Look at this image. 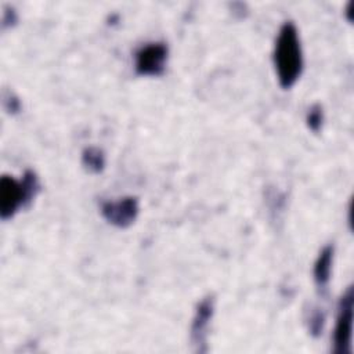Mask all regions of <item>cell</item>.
Instances as JSON below:
<instances>
[{
	"instance_id": "obj_10",
	"label": "cell",
	"mask_w": 354,
	"mask_h": 354,
	"mask_svg": "<svg viewBox=\"0 0 354 354\" xmlns=\"http://www.w3.org/2000/svg\"><path fill=\"white\" fill-rule=\"evenodd\" d=\"M324 324H325V314L322 310L317 308L310 314L308 318V330L313 336H318L322 333L324 329Z\"/></svg>"
},
{
	"instance_id": "obj_5",
	"label": "cell",
	"mask_w": 354,
	"mask_h": 354,
	"mask_svg": "<svg viewBox=\"0 0 354 354\" xmlns=\"http://www.w3.org/2000/svg\"><path fill=\"white\" fill-rule=\"evenodd\" d=\"M101 213L112 225L126 228L131 225L137 218L138 201L133 196H126L118 201H108L102 203Z\"/></svg>"
},
{
	"instance_id": "obj_9",
	"label": "cell",
	"mask_w": 354,
	"mask_h": 354,
	"mask_svg": "<svg viewBox=\"0 0 354 354\" xmlns=\"http://www.w3.org/2000/svg\"><path fill=\"white\" fill-rule=\"evenodd\" d=\"M306 122H307V126L310 130H313L314 133L319 131L321 126H322V122H324V112H322V106L315 104L313 105L308 112H307V116H306Z\"/></svg>"
},
{
	"instance_id": "obj_7",
	"label": "cell",
	"mask_w": 354,
	"mask_h": 354,
	"mask_svg": "<svg viewBox=\"0 0 354 354\" xmlns=\"http://www.w3.org/2000/svg\"><path fill=\"white\" fill-rule=\"evenodd\" d=\"M332 261H333V246L328 245L319 252V254L314 263L313 277H314V282L318 286V289H326V286L330 281Z\"/></svg>"
},
{
	"instance_id": "obj_1",
	"label": "cell",
	"mask_w": 354,
	"mask_h": 354,
	"mask_svg": "<svg viewBox=\"0 0 354 354\" xmlns=\"http://www.w3.org/2000/svg\"><path fill=\"white\" fill-rule=\"evenodd\" d=\"M274 65L281 87L290 88L303 72V51L297 29L292 21L285 22L277 36Z\"/></svg>"
},
{
	"instance_id": "obj_2",
	"label": "cell",
	"mask_w": 354,
	"mask_h": 354,
	"mask_svg": "<svg viewBox=\"0 0 354 354\" xmlns=\"http://www.w3.org/2000/svg\"><path fill=\"white\" fill-rule=\"evenodd\" d=\"M40 184L33 171H26L21 181L10 176L0 180V216L3 220L12 217L21 206L28 205L39 192Z\"/></svg>"
},
{
	"instance_id": "obj_6",
	"label": "cell",
	"mask_w": 354,
	"mask_h": 354,
	"mask_svg": "<svg viewBox=\"0 0 354 354\" xmlns=\"http://www.w3.org/2000/svg\"><path fill=\"white\" fill-rule=\"evenodd\" d=\"M214 311V299L207 296L202 299L195 310V315L191 324V343L195 346V350L202 353L206 350V337L207 329L210 325V319Z\"/></svg>"
},
{
	"instance_id": "obj_11",
	"label": "cell",
	"mask_w": 354,
	"mask_h": 354,
	"mask_svg": "<svg viewBox=\"0 0 354 354\" xmlns=\"http://www.w3.org/2000/svg\"><path fill=\"white\" fill-rule=\"evenodd\" d=\"M353 7H354V1H350L346 8V15H347L348 21H353Z\"/></svg>"
},
{
	"instance_id": "obj_8",
	"label": "cell",
	"mask_w": 354,
	"mask_h": 354,
	"mask_svg": "<svg viewBox=\"0 0 354 354\" xmlns=\"http://www.w3.org/2000/svg\"><path fill=\"white\" fill-rule=\"evenodd\" d=\"M82 163L93 173H100L105 166V155L95 147L86 148L82 153Z\"/></svg>"
},
{
	"instance_id": "obj_3",
	"label": "cell",
	"mask_w": 354,
	"mask_h": 354,
	"mask_svg": "<svg viewBox=\"0 0 354 354\" xmlns=\"http://www.w3.org/2000/svg\"><path fill=\"white\" fill-rule=\"evenodd\" d=\"M353 286H348L339 301V311L336 325L333 330V351L336 354L351 353V336H353Z\"/></svg>"
},
{
	"instance_id": "obj_4",
	"label": "cell",
	"mask_w": 354,
	"mask_h": 354,
	"mask_svg": "<svg viewBox=\"0 0 354 354\" xmlns=\"http://www.w3.org/2000/svg\"><path fill=\"white\" fill-rule=\"evenodd\" d=\"M167 61V47L163 43H148L136 53V72L142 76H160Z\"/></svg>"
}]
</instances>
